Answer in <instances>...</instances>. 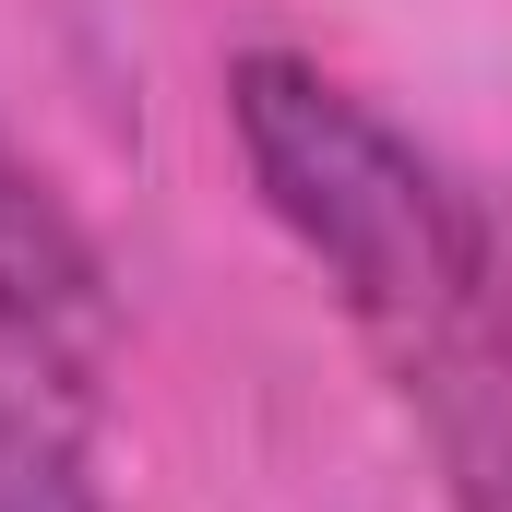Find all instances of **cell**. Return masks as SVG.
I'll use <instances>...</instances> for the list:
<instances>
[{
  "mask_svg": "<svg viewBox=\"0 0 512 512\" xmlns=\"http://www.w3.org/2000/svg\"><path fill=\"white\" fill-rule=\"evenodd\" d=\"M227 131H239L262 215L346 298L370 358L501 286V251H489L477 203L453 191V167L417 155L346 72H322L298 48H239L227 60Z\"/></svg>",
  "mask_w": 512,
  "mask_h": 512,
  "instance_id": "6da1fadb",
  "label": "cell"
},
{
  "mask_svg": "<svg viewBox=\"0 0 512 512\" xmlns=\"http://www.w3.org/2000/svg\"><path fill=\"white\" fill-rule=\"evenodd\" d=\"M382 370H393V405L429 441V465H441V501L512 512V310H501V286L441 310L429 334L382 346Z\"/></svg>",
  "mask_w": 512,
  "mask_h": 512,
  "instance_id": "7a4b0ae2",
  "label": "cell"
},
{
  "mask_svg": "<svg viewBox=\"0 0 512 512\" xmlns=\"http://www.w3.org/2000/svg\"><path fill=\"white\" fill-rule=\"evenodd\" d=\"M96 370H108V346H72V334L0 310V512H108Z\"/></svg>",
  "mask_w": 512,
  "mask_h": 512,
  "instance_id": "3957f363",
  "label": "cell"
}]
</instances>
